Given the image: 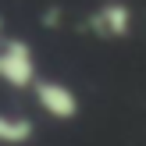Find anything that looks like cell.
Wrapping results in <instances>:
<instances>
[{"instance_id":"6da1fadb","label":"cell","mask_w":146,"mask_h":146,"mask_svg":"<svg viewBox=\"0 0 146 146\" xmlns=\"http://www.w3.org/2000/svg\"><path fill=\"white\" fill-rule=\"evenodd\" d=\"M0 82L11 86L14 93L36 89V82H39L36 54L25 39H4L0 43Z\"/></svg>"},{"instance_id":"7a4b0ae2","label":"cell","mask_w":146,"mask_h":146,"mask_svg":"<svg viewBox=\"0 0 146 146\" xmlns=\"http://www.w3.org/2000/svg\"><path fill=\"white\" fill-rule=\"evenodd\" d=\"M32 96H36V107L54 121H75L78 107H82L78 104V93L68 82H61V78H39Z\"/></svg>"},{"instance_id":"3957f363","label":"cell","mask_w":146,"mask_h":146,"mask_svg":"<svg viewBox=\"0 0 146 146\" xmlns=\"http://www.w3.org/2000/svg\"><path fill=\"white\" fill-rule=\"evenodd\" d=\"M89 29L96 36H104V39H125L132 32V11L121 0H107L89 14Z\"/></svg>"},{"instance_id":"277c9868","label":"cell","mask_w":146,"mask_h":146,"mask_svg":"<svg viewBox=\"0 0 146 146\" xmlns=\"http://www.w3.org/2000/svg\"><path fill=\"white\" fill-rule=\"evenodd\" d=\"M32 135H36V128L25 114H4L0 111V146H25Z\"/></svg>"},{"instance_id":"5b68a950","label":"cell","mask_w":146,"mask_h":146,"mask_svg":"<svg viewBox=\"0 0 146 146\" xmlns=\"http://www.w3.org/2000/svg\"><path fill=\"white\" fill-rule=\"evenodd\" d=\"M0 43H4V18H0Z\"/></svg>"}]
</instances>
